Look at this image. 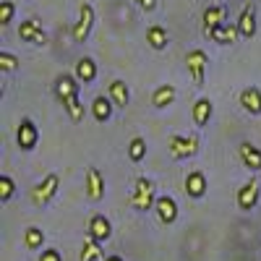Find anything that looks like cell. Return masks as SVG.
<instances>
[{
  "label": "cell",
  "mask_w": 261,
  "mask_h": 261,
  "mask_svg": "<svg viewBox=\"0 0 261 261\" xmlns=\"http://www.w3.org/2000/svg\"><path fill=\"white\" fill-rule=\"evenodd\" d=\"M130 204L139 212H146L151 204H157V196H154V180L149 178H136V191L130 196Z\"/></svg>",
  "instance_id": "obj_1"
},
{
  "label": "cell",
  "mask_w": 261,
  "mask_h": 261,
  "mask_svg": "<svg viewBox=\"0 0 261 261\" xmlns=\"http://www.w3.org/2000/svg\"><path fill=\"white\" fill-rule=\"evenodd\" d=\"M199 151V139L196 136H172L170 139V154L175 160H191Z\"/></svg>",
  "instance_id": "obj_2"
},
{
  "label": "cell",
  "mask_w": 261,
  "mask_h": 261,
  "mask_svg": "<svg viewBox=\"0 0 261 261\" xmlns=\"http://www.w3.org/2000/svg\"><path fill=\"white\" fill-rule=\"evenodd\" d=\"M186 63H188L191 76H193V84L201 86L204 84V71H206V65H209V55L204 50H191L188 58H186Z\"/></svg>",
  "instance_id": "obj_3"
},
{
  "label": "cell",
  "mask_w": 261,
  "mask_h": 261,
  "mask_svg": "<svg viewBox=\"0 0 261 261\" xmlns=\"http://www.w3.org/2000/svg\"><path fill=\"white\" fill-rule=\"evenodd\" d=\"M92 27H94V8L89 3H84L81 6V16H79V24L73 27V39L84 42L86 37L92 34Z\"/></svg>",
  "instance_id": "obj_4"
},
{
  "label": "cell",
  "mask_w": 261,
  "mask_h": 261,
  "mask_svg": "<svg viewBox=\"0 0 261 261\" xmlns=\"http://www.w3.org/2000/svg\"><path fill=\"white\" fill-rule=\"evenodd\" d=\"M58 186H60V178L55 175V172H50V175L42 180L37 188H34V193H32V199H34V204H47L53 196H55V191H58Z\"/></svg>",
  "instance_id": "obj_5"
},
{
  "label": "cell",
  "mask_w": 261,
  "mask_h": 261,
  "mask_svg": "<svg viewBox=\"0 0 261 261\" xmlns=\"http://www.w3.org/2000/svg\"><path fill=\"white\" fill-rule=\"evenodd\" d=\"M18 34H21V39H24V42H32V45H45V42H47V34L42 32V27L37 24L34 18L24 21V24L18 27Z\"/></svg>",
  "instance_id": "obj_6"
},
{
  "label": "cell",
  "mask_w": 261,
  "mask_h": 261,
  "mask_svg": "<svg viewBox=\"0 0 261 261\" xmlns=\"http://www.w3.org/2000/svg\"><path fill=\"white\" fill-rule=\"evenodd\" d=\"M86 193H89L92 201H99L105 196V178L97 167H89L86 170Z\"/></svg>",
  "instance_id": "obj_7"
},
{
  "label": "cell",
  "mask_w": 261,
  "mask_h": 261,
  "mask_svg": "<svg viewBox=\"0 0 261 261\" xmlns=\"http://www.w3.org/2000/svg\"><path fill=\"white\" fill-rule=\"evenodd\" d=\"M256 201H258V180L251 178L241 191H238V206H241L243 212H248V209L256 206Z\"/></svg>",
  "instance_id": "obj_8"
},
{
  "label": "cell",
  "mask_w": 261,
  "mask_h": 261,
  "mask_svg": "<svg viewBox=\"0 0 261 261\" xmlns=\"http://www.w3.org/2000/svg\"><path fill=\"white\" fill-rule=\"evenodd\" d=\"M225 16H227V11H225L222 6H209V8L204 11V34L212 37V32H214L217 27L225 24Z\"/></svg>",
  "instance_id": "obj_9"
},
{
  "label": "cell",
  "mask_w": 261,
  "mask_h": 261,
  "mask_svg": "<svg viewBox=\"0 0 261 261\" xmlns=\"http://www.w3.org/2000/svg\"><path fill=\"white\" fill-rule=\"evenodd\" d=\"M241 105H243L246 113L261 115V92H258V86H246V89L241 92Z\"/></svg>",
  "instance_id": "obj_10"
},
{
  "label": "cell",
  "mask_w": 261,
  "mask_h": 261,
  "mask_svg": "<svg viewBox=\"0 0 261 261\" xmlns=\"http://www.w3.org/2000/svg\"><path fill=\"white\" fill-rule=\"evenodd\" d=\"M186 193L191 196V199H201V196L206 193V178H204L201 170L188 172V178H186Z\"/></svg>",
  "instance_id": "obj_11"
},
{
  "label": "cell",
  "mask_w": 261,
  "mask_h": 261,
  "mask_svg": "<svg viewBox=\"0 0 261 261\" xmlns=\"http://www.w3.org/2000/svg\"><path fill=\"white\" fill-rule=\"evenodd\" d=\"M37 128H34V123L29 120V118H24V120H21V125H18V146L21 149H34L37 146Z\"/></svg>",
  "instance_id": "obj_12"
},
{
  "label": "cell",
  "mask_w": 261,
  "mask_h": 261,
  "mask_svg": "<svg viewBox=\"0 0 261 261\" xmlns=\"http://www.w3.org/2000/svg\"><path fill=\"white\" fill-rule=\"evenodd\" d=\"M89 235L94 238V241H107V238L113 235V225L110 220H107L105 214H94L92 222H89Z\"/></svg>",
  "instance_id": "obj_13"
},
{
  "label": "cell",
  "mask_w": 261,
  "mask_h": 261,
  "mask_svg": "<svg viewBox=\"0 0 261 261\" xmlns=\"http://www.w3.org/2000/svg\"><path fill=\"white\" fill-rule=\"evenodd\" d=\"M157 214H160V220L162 222H175L178 220V204H175V199H170V196H160L157 199Z\"/></svg>",
  "instance_id": "obj_14"
},
{
  "label": "cell",
  "mask_w": 261,
  "mask_h": 261,
  "mask_svg": "<svg viewBox=\"0 0 261 261\" xmlns=\"http://www.w3.org/2000/svg\"><path fill=\"white\" fill-rule=\"evenodd\" d=\"M238 29H241V37H246V39H251L256 34V11H253V6L243 8L241 18H238Z\"/></svg>",
  "instance_id": "obj_15"
},
{
  "label": "cell",
  "mask_w": 261,
  "mask_h": 261,
  "mask_svg": "<svg viewBox=\"0 0 261 261\" xmlns=\"http://www.w3.org/2000/svg\"><path fill=\"white\" fill-rule=\"evenodd\" d=\"M107 97L113 99V105H118V107H125L128 105V99H130V92H128V86H125V81H113L110 84V89H107Z\"/></svg>",
  "instance_id": "obj_16"
},
{
  "label": "cell",
  "mask_w": 261,
  "mask_h": 261,
  "mask_svg": "<svg viewBox=\"0 0 261 261\" xmlns=\"http://www.w3.org/2000/svg\"><path fill=\"white\" fill-rule=\"evenodd\" d=\"M241 37V29H238V24L232 27H227V24H222V27H217L214 32H212V39L214 42H220V45H232V42Z\"/></svg>",
  "instance_id": "obj_17"
},
{
  "label": "cell",
  "mask_w": 261,
  "mask_h": 261,
  "mask_svg": "<svg viewBox=\"0 0 261 261\" xmlns=\"http://www.w3.org/2000/svg\"><path fill=\"white\" fill-rule=\"evenodd\" d=\"M92 113H94V120H99V123H105V120H110V115H113V99L110 97H97L94 99V105H92Z\"/></svg>",
  "instance_id": "obj_18"
},
{
  "label": "cell",
  "mask_w": 261,
  "mask_h": 261,
  "mask_svg": "<svg viewBox=\"0 0 261 261\" xmlns=\"http://www.w3.org/2000/svg\"><path fill=\"white\" fill-rule=\"evenodd\" d=\"M212 102L206 99V97H201V99H196V105H193V120H196V125H206L209 123V118H212Z\"/></svg>",
  "instance_id": "obj_19"
},
{
  "label": "cell",
  "mask_w": 261,
  "mask_h": 261,
  "mask_svg": "<svg viewBox=\"0 0 261 261\" xmlns=\"http://www.w3.org/2000/svg\"><path fill=\"white\" fill-rule=\"evenodd\" d=\"M241 157H243V162H246V167H251V170H261V149H256L253 144H241Z\"/></svg>",
  "instance_id": "obj_20"
},
{
  "label": "cell",
  "mask_w": 261,
  "mask_h": 261,
  "mask_svg": "<svg viewBox=\"0 0 261 261\" xmlns=\"http://www.w3.org/2000/svg\"><path fill=\"white\" fill-rule=\"evenodd\" d=\"M172 99H175V86H170V84H162L160 89L151 94V102H154L157 110H162V107L172 105Z\"/></svg>",
  "instance_id": "obj_21"
},
{
  "label": "cell",
  "mask_w": 261,
  "mask_h": 261,
  "mask_svg": "<svg viewBox=\"0 0 261 261\" xmlns=\"http://www.w3.org/2000/svg\"><path fill=\"white\" fill-rule=\"evenodd\" d=\"M76 76H79V81H84V84L94 81V76H97L94 60H92V58H81V60L76 63Z\"/></svg>",
  "instance_id": "obj_22"
},
{
  "label": "cell",
  "mask_w": 261,
  "mask_h": 261,
  "mask_svg": "<svg viewBox=\"0 0 261 261\" xmlns=\"http://www.w3.org/2000/svg\"><path fill=\"white\" fill-rule=\"evenodd\" d=\"M55 92H58V97H60V99H65V97L79 94V86H76V81H73L68 73H63V76L55 81Z\"/></svg>",
  "instance_id": "obj_23"
},
{
  "label": "cell",
  "mask_w": 261,
  "mask_h": 261,
  "mask_svg": "<svg viewBox=\"0 0 261 261\" xmlns=\"http://www.w3.org/2000/svg\"><path fill=\"white\" fill-rule=\"evenodd\" d=\"M63 107H65V113H68V118H71L73 123H79V120L84 118V102H81L79 94L65 97V99H63Z\"/></svg>",
  "instance_id": "obj_24"
},
{
  "label": "cell",
  "mask_w": 261,
  "mask_h": 261,
  "mask_svg": "<svg viewBox=\"0 0 261 261\" xmlns=\"http://www.w3.org/2000/svg\"><path fill=\"white\" fill-rule=\"evenodd\" d=\"M81 261H102V246H99V241H94L92 235H89V238H86V241H84Z\"/></svg>",
  "instance_id": "obj_25"
},
{
  "label": "cell",
  "mask_w": 261,
  "mask_h": 261,
  "mask_svg": "<svg viewBox=\"0 0 261 261\" xmlns=\"http://www.w3.org/2000/svg\"><path fill=\"white\" fill-rule=\"evenodd\" d=\"M146 42H149L154 50H162V47H167V32H165L162 27H157V24L149 27V29H146Z\"/></svg>",
  "instance_id": "obj_26"
},
{
  "label": "cell",
  "mask_w": 261,
  "mask_h": 261,
  "mask_svg": "<svg viewBox=\"0 0 261 261\" xmlns=\"http://www.w3.org/2000/svg\"><path fill=\"white\" fill-rule=\"evenodd\" d=\"M128 157H130V162H141L146 157V139L136 136L134 141H130L128 144Z\"/></svg>",
  "instance_id": "obj_27"
},
{
  "label": "cell",
  "mask_w": 261,
  "mask_h": 261,
  "mask_svg": "<svg viewBox=\"0 0 261 261\" xmlns=\"http://www.w3.org/2000/svg\"><path fill=\"white\" fill-rule=\"evenodd\" d=\"M24 243H27V248H39L42 243H45V232H42L39 227H29L24 232Z\"/></svg>",
  "instance_id": "obj_28"
},
{
  "label": "cell",
  "mask_w": 261,
  "mask_h": 261,
  "mask_svg": "<svg viewBox=\"0 0 261 261\" xmlns=\"http://www.w3.org/2000/svg\"><path fill=\"white\" fill-rule=\"evenodd\" d=\"M18 68V58L13 53H0V71L3 73H13Z\"/></svg>",
  "instance_id": "obj_29"
},
{
  "label": "cell",
  "mask_w": 261,
  "mask_h": 261,
  "mask_svg": "<svg viewBox=\"0 0 261 261\" xmlns=\"http://www.w3.org/2000/svg\"><path fill=\"white\" fill-rule=\"evenodd\" d=\"M11 196H13V180L8 175H3L0 178V201H8Z\"/></svg>",
  "instance_id": "obj_30"
},
{
  "label": "cell",
  "mask_w": 261,
  "mask_h": 261,
  "mask_svg": "<svg viewBox=\"0 0 261 261\" xmlns=\"http://www.w3.org/2000/svg\"><path fill=\"white\" fill-rule=\"evenodd\" d=\"M13 18V3L11 0H6V3H0V24H8V21Z\"/></svg>",
  "instance_id": "obj_31"
},
{
  "label": "cell",
  "mask_w": 261,
  "mask_h": 261,
  "mask_svg": "<svg viewBox=\"0 0 261 261\" xmlns=\"http://www.w3.org/2000/svg\"><path fill=\"white\" fill-rule=\"evenodd\" d=\"M39 261H60V253H58L55 248H50V251L42 253V258H39Z\"/></svg>",
  "instance_id": "obj_32"
},
{
  "label": "cell",
  "mask_w": 261,
  "mask_h": 261,
  "mask_svg": "<svg viewBox=\"0 0 261 261\" xmlns=\"http://www.w3.org/2000/svg\"><path fill=\"white\" fill-rule=\"evenodd\" d=\"M136 3H139L144 11H154V8H157V0H136Z\"/></svg>",
  "instance_id": "obj_33"
},
{
  "label": "cell",
  "mask_w": 261,
  "mask_h": 261,
  "mask_svg": "<svg viewBox=\"0 0 261 261\" xmlns=\"http://www.w3.org/2000/svg\"><path fill=\"white\" fill-rule=\"evenodd\" d=\"M105 261H123V258H120V256H107Z\"/></svg>",
  "instance_id": "obj_34"
}]
</instances>
